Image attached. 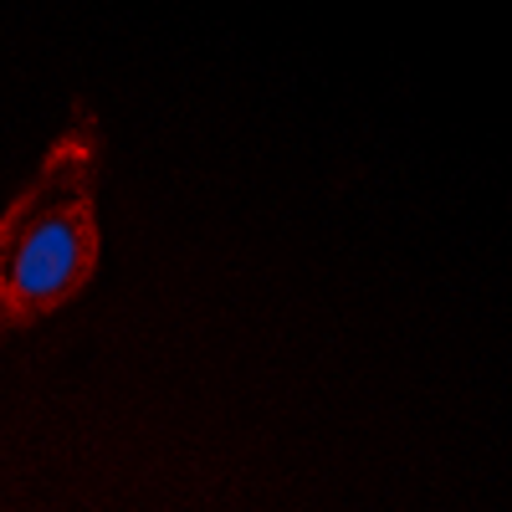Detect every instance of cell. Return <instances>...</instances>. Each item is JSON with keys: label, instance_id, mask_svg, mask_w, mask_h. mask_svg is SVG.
<instances>
[{"label": "cell", "instance_id": "obj_1", "mask_svg": "<svg viewBox=\"0 0 512 512\" xmlns=\"http://www.w3.org/2000/svg\"><path fill=\"white\" fill-rule=\"evenodd\" d=\"M98 118L72 108L67 128L36 159L0 210V333L62 313L98 272Z\"/></svg>", "mask_w": 512, "mask_h": 512}]
</instances>
